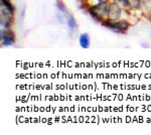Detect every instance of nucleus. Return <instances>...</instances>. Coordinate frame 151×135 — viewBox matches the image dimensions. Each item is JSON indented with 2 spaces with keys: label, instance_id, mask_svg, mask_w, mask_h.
Returning <instances> with one entry per match:
<instances>
[{
  "label": "nucleus",
  "instance_id": "423d86ee",
  "mask_svg": "<svg viewBox=\"0 0 151 135\" xmlns=\"http://www.w3.org/2000/svg\"><path fill=\"white\" fill-rule=\"evenodd\" d=\"M80 43L84 48H88L90 46V36L88 33H83L80 36Z\"/></svg>",
  "mask_w": 151,
  "mask_h": 135
},
{
  "label": "nucleus",
  "instance_id": "6e6552de",
  "mask_svg": "<svg viewBox=\"0 0 151 135\" xmlns=\"http://www.w3.org/2000/svg\"><path fill=\"white\" fill-rule=\"evenodd\" d=\"M67 17H68V24H69V27L73 30V29H75L77 27V22H76L74 16L70 15V14H68Z\"/></svg>",
  "mask_w": 151,
  "mask_h": 135
},
{
  "label": "nucleus",
  "instance_id": "9d476101",
  "mask_svg": "<svg viewBox=\"0 0 151 135\" xmlns=\"http://www.w3.org/2000/svg\"><path fill=\"white\" fill-rule=\"evenodd\" d=\"M57 5L58 7V9H60V11L64 12V13L67 12V8H65V6L64 5V3H63L62 0H57Z\"/></svg>",
  "mask_w": 151,
  "mask_h": 135
},
{
  "label": "nucleus",
  "instance_id": "4468645a",
  "mask_svg": "<svg viewBox=\"0 0 151 135\" xmlns=\"http://www.w3.org/2000/svg\"><path fill=\"white\" fill-rule=\"evenodd\" d=\"M150 13H151V9H150Z\"/></svg>",
  "mask_w": 151,
  "mask_h": 135
},
{
  "label": "nucleus",
  "instance_id": "20e7f679",
  "mask_svg": "<svg viewBox=\"0 0 151 135\" xmlns=\"http://www.w3.org/2000/svg\"><path fill=\"white\" fill-rule=\"evenodd\" d=\"M1 43L3 45H10L14 43V33L10 29H2L1 30Z\"/></svg>",
  "mask_w": 151,
  "mask_h": 135
},
{
  "label": "nucleus",
  "instance_id": "9b49d317",
  "mask_svg": "<svg viewBox=\"0 0 151 135\" xmlns=\"http://www.w3.org/2000/svg\"><path fill=\"white\" fill-rule=\"evenodd\" d=\"M141 4L148 8L149 5L151 6V0H141Z\"/></svg>",
  "mask_w": 151,
  "mask_h": 135
},
{
  "label": "nucleus",
  "instance_id": "39448f33",
  "mask_svg": "<svg viewBox=\"0 0 151 135\" xmlns=\"http://www.w3.org/2000/svg\"><path fill=\"white\" fill-rule=\"evenodd\" d=\"M12 15L13 14L10 13L9 11L5 10V9H1V13H0V23L1 26H4V28H9V26L12 23Z\"/></svg>",
  "mask_w": 151,
  "mask_h": 135
},
{
  "label": "nucleus",
  "instance_id": "0eeeda50",
  "mask_svg": "<svg viewBox=\"0 0 151 135\" xmlns=\"http://www.w3.org/2000/svg\"><path fill=\"white\" fill-rule=\"evenodd\" d=\"M1 7H4V9H5V10L9 11L10 13L13 14L14 7L11 4L10 0H1Z\"/></svg>",
  "mask_w": 151,
  "mask_h": 135
},
{
  "label": "nucleus",
  "instance_id": "ddd939ff",
  "mask_svg": "<svg viewBox=\"0 0 151 135\" xmlns=\"http://www.w3.org/2000/svg\"><path fill=\"white\" fill-rule=\"evenodd\" d=\"M99 3H107V0H98Z\"/></svg>",
  "mask_w": 151,
  "mask_h": 135
},
{
  "label": "nucleus",
  "instance_id": "1a4fd4ad",
  "mask_svg": "<svg viewBox=\"0 0 151 135\" xmlns=\"http://www.w3.org/2000/svg\"><path fill=\"white\" fill-rule=\"evenodd\" d=\"M129 4L134 9H138L141 6V0H129Z\"/></svg>",
  "mask_w": 151,
  "mask_h": 135
},
{
  "label": "nucleus",
  "instance_id": "7ed1b4c3",
  "mask_svg": "<svg viewBox=\"0 0 151 135\" xmlns=\"http://www.w3.org/2000/svg\"><path fill=\"white\" fill-rule=\"evenodd\" d=\"M121 7L117 2H112L108 5V20L110 21H116L121 17Z\"/></svg>",
  "mask_w": 151,
  "mask_h": 135
},
{
  "label": "nucleus",
  "instance_id": "f03ea898",
  "mask_svg": "<svg viewBox=\"0 0 151 135\" xmlns=\"http://www.w3.org/2000/svg\"><path fill=\"white\" fill-rule=\"evenodd\" d=\"M103 24L106 27L111 28L117 32H125L127 29L130 27V24L126 20H118V21H104Z\"/></svg>",
  "mask_w": 151,
  "mask_h": 135
},
{
  "label": "nucleus",
  "instance_id": "f257e3e1",
  "mask_svg": "<svg viewBox=\"0 0 151 135\" xmlns=\"http://www.w3.org/2000/svg\"><path fill=\"white\" fill-rule=\"evenodd\" d=\"M89 12L95 19L102 21L105 15H108V5L107 3H99L97 5H93L90 7Z\"/></svg>",
  "mask_w": 151,
  "mask_h": 135
},
{
  "label": "nucleus",
  "instance_id": "f8f14e48",
  "mask_svg": "<svg viewBox=\"0 0 151 135\" xmlns=\"http://www.w3.org/2000/svg\"><path fill=\"white\" fill-rule=\"evenodd\" d=\"M119 2H121V3L123 4V6L127 7V6H130V4H129V0H118Z\"/></svg>",
  "mask_w": 151,
  "mask_h": 135
}]
</instances>
